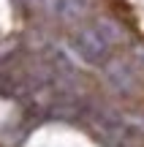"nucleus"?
<instances>
[{"instance_id": "nucleus-1", "label": "nucleus", "mask_w": 144, "mask_h": 147, "mask_svg": "<svg viewBox=\"0 0 144 147\" xmlns=\"http://www.w3.org/2000/svg\"><path fill=\"white\" fill-rule=\"evenodd\" d=\"M84 115L106 147H144V123L112 109H90Z\"/></svg>"}, {"instance_id": "nucleus-2", "label": "nucleus", "mask_w": 144, "mask_h": 147, "mask_svg": "<svg viewBox=\"0 0 144 147\" xmlns=\"http://www.w3.org/2000/svg\"><path fill=\"white\" fill-rule=\"evenodd\" d=\"M120 41V33L109 22H98V25L82 27L68 38V47L82 63L87 65H106L112 57V47Z\"/></svg>"}]
</instances>
